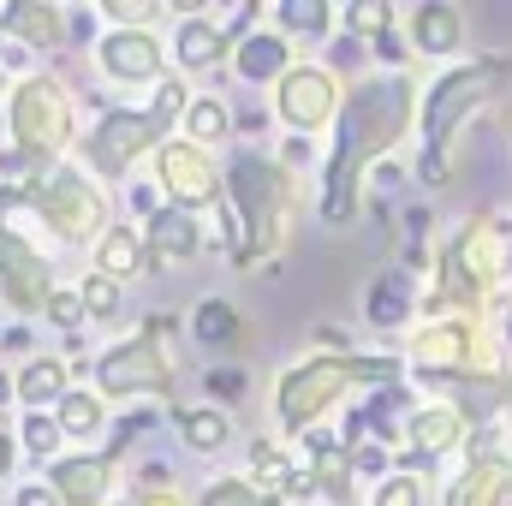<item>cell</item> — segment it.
<instances>
[{"label": "cell", "instance_id": "cell-1", "mask_svg": "<svg viewBox=\"0 0 512 506\" xmlns=\"http://www.w3.org/2000/svg\"><path fill=\"white\" fill-rule=\"evenodd\" d=\"M417 102L423 84L411 72H364L346 84V108L328 131L322 167H316V209L322 227H358L370 203V173L393 161L405 137H417Z\"/></svg>", "mask_w": 512, "mask_h": 506}, {"label": "cell", "instance_id": "cell-2", "mask_svg": "<svg viewBox=\"0 0 512 506\" xmlns=\"http://www.w3.org/2000/svg\"><path fill=\"white\" fill-rule=\"evenodd\" d=\"M298 197H304V173H292L274 149H233L227 155V197H221V256L239 274H262L268 262H280L292 221H298Z\"/></svg>", "mask_w": 512, "mask_h": 506}, {"label": "cell", "instance_id": "cell-3", "mask_svg": "<svg viewBox=\"0 0 512 506\" xmlns=\"http://www.w3.org/2000/svg\"><path fill=\"white\" fill-rule=\"evenodd\" d=\"M405 381V364L393 352H304L292 358L280 376L268 381V435L298 447L310 429H328L340 417L346 399L358 393H376V387H393Z\"/></svg>", "mask_w": 512, "mask_h": 506}, {"label": "cell", "instance_id": "cell-4", "mask_svg": "<svg viewBox=\"0 0 512 506\" xmlns=\"http://www.w3.org/2000/svg\"><path fill=\"white\" fill-rule=\"evenodd\" d=\"M512 280V239L495 215H465L429 256L423 274V322L429 316H471L489 322Z\"/></svg>", "mask_w": 512, "mask_h": 506}, {"label": "cell", "instance_id": "cell-5", "mask_svg": "<svg viewBox=\"0 0 512 506\" xmlns=\"http://www.w3.org/2000/svg\"><path fill=\"white\" fill-rule=\"evenodd\" d=\"M512 84V54H471L459 66H441L429 84H423V102H417V179L429 191H441L453 179V149L459 137L471 131V120L483 108L501 102V90Z\"/></svg>", "mask_w": 512, "mask_h": 506}, {"label": "cell", "instance_id": "cell-6", "mask_svg": "<svg viewBox=\"0 0 512 506\" xmlns=\"http://www.w3.org/2000/svg\"><path fill=\"white\" fill-rule=\"evenodd\" d=\"M179 376H185V322L173 310H149L137 322V334H120L114 346H102L90 364H84V381L108 399V405H185L179 393Z\"/></svg>", "mask_w": 512, "mask_h": 506}, {"label": "cell", "instance_id": "cell-7", "mask_svg": "<svg viewBox=\"0 0 512 506\" xmlns=\"http://www.w3.org/2000/svg\"><path fill=\"white\" fill-rule=\"evenodd\" d=\"M24 197V215H30V233L60 245V251H96L102 233L120 221V203L108 185H96L78 161H54L42 167L30 185H18Z\"/></svg>", "mask_w": 512, "mask_h": 506}, {"label": "cell", "instance_id": "cell-8", "mask_svg": "<svg viewBox=\"0 0 512 506\" xmlns=\"http://www.w3.org/2000/svg\"><path fill=\"white\" fill-rule=\"evenodd\" d=\"M0 143L24 149L36 167H54V161H72L78 143H84V102L78 90L60 78V72H30V78H12L6 96H0Z\"/></svg>", "mask_w": 512, "mask_h": 506}, {"label": "cell", "instance_id": "cell-9", "mask_svg": "<svg viewBox=\"0 0 512 506\" xmlns=\"http://www.w3.org/2000/svg\"><path fill=\"white\" fill-rule=\"evenodd\" d=\"M399 364L411 387H429V381H459V376H489V370H507V346L495 340L489 322H471V316H429L417 322L405 340H399Z\"/></svg>", "mask_w": 512, "mask_h": 506}, {"label": "cell", "instance_id": "cell-10", "mask_svg": "<svg viewBox=\"0 0 512 506\" xmlns=\"http://www.w3.org/2000/svg\"><path fill=\"white\" fill-rule=\"evenodd\" d=\"M173 131L161 126L143 102H120V108H102L90 126H84V143H78V167L96 179V185H108V191H120L137 179V167L143 161H155V149L167 143Z\"/></svg>", "mask_w": 512, "mask_h": 506}, {"label": "cell", "instance_id": "cell-11", "mask_svg": "<svg viewBox=\"0 0 512 506\" xmlns=\"http://www.w3.org/2000/svg\"><path fill=\"white\" fill-rule=\"evenodd\" d=\"M346 84L352 78H340L328 60H298L274 90H268V114H274V126L286 131V137H304V143H316V137H328L334 120H340V108H346Z\"/></svg>", "mask_w": 512, "mask_h": 506}, {"label": "cell", "instance_id": "cell-12", "mask_svg": "<svg viewBox=\"0 0 512 506\" xmlns=\"http://www.w3.org/2000/svg\"><path fill=\"white\" fill-rule=\"evenodd\" d=\"M149 179L161 191L167 209H185V215H221V197H227V155L215 149H197L191 137H167L149 161Z\"/></svg>", "mask_w": 512, "mask_h": 506}, {"label": "cell", "instance_id": "cell-13", "mask_svg": "<svg viewBox=\"0 0 512 506\" xmlns=\"http://www.w3.org/2000/svg\"><path fill=\"white\" fill-rule=\"evenodd\" d=\"M90 66L102 72L108 90H131V96H149L173 72L161 30H102V42L90 48Z\"/></svg>", "mask_w": 512, "mask_h": 506}, {"label": "cell", "instance_id": "cell-14", "mask_svg": "<svg viewBox=\"0 0 512 506\" xmlns=\"http://www.w3.org/2000/svg\"><path fill=\"white\" fill-rule=\"evenodd\" d=\"M477 441L471 417L441 405V399H417V411L405 417V435H399V453H393V471H429L453 453H465Z\"/></svg>", "mask_w": 512, "mask_h": 506}, {"label": "cell", "instance_id": "cell-15", "mask_svg": "<svg viewBox=\"0 0 512 506\" xmlns=\"http://www.w3.org/2000/svg\"><path fill=\"white\" fill-rule=\"evenodd\" d=\"M233 60V42L221 30L215 6H173V30H167V66L173 78H221Z\"/></svg>", "mask_w": 512, "mask_h": 506}, {"label": "cell", "instance_id": "cell-16", "mask_svg": "<svg viewBox=\"0 0 512 506\" xmlns=\"http://www.w3.org/2000/svg\"><path fill=\"white\" fill-rule=\"evenodd\" d=\"M54 262L42 251V239L30 233H6L0 227V310L12 316H42V304L54 298Z\"/></svg>", "mask_w": 512, "mask_h": 506}, {"label": "cell", "instance_id": "cell-17", "mask_svg": "<svg viewBox=\"0 0 512 506\" xmlns=\"http://www.w3.org/2000/svg\"><path fill=\"white\" fill-rule=\"evenodd\" d=\"M42 483L54 489L60 506H114L126 495V465L108 447H72L42 471Z\"/></svg>", "mask_w": 512, "mask_h": 506}, {"label": "cell", "instance_id": "cell-18", "mask_svg": "<svg viewBox=\"0 0 512 506\" xmlns=\"http://www.w3.org/2000/svg\"><path fill=\"white\" fill-rule=\"evenodd\" d=\"M441 506H512V453L501 447L495 429H483L465 447V465L447 477Z\"/></svg>", "mask_w": 512, "mask_h": 506}, {"label": "cell", "instance_id": "cell-19", "mask_svg": "<svg viewBox=\"0 0 512 506\" xmlns=\"http://www.w3.org/2000/svg\"><path fill=\"white\" fill-rule=\"evenodd\" d=\"M399 36H405L411 60L459 66L465 60V42H471V18L453 0H417V6H399Z\"/></svg>", "mask_w": 512, "mask_h": 506}, {"label": "cell", "instance_id": "cell-20", "mask_svg": "<svg viewBox=\"0 0 512 506\" xmlns=\"http://www.w3.org/2000/svg\"><path fill=\"white\" fill-rule=\"evenodd\" d=\"M143 251H149V274H179L215 251V239H209V221L185 209H155L143 221Z\"/></svg>", "mask_w": 512, "mask_h": 506}, {"label": "cell", "instance_id": "cell-21", "mask_svg": "<svg viewBox=\"0 0 512 506\" xmlns=\"http://www.w3.org/2000/svg\"><path fill=\"white\" fill-rule=\"evenodd\" d=\"M364 322L376 328V334H393V340H405L417 322H423V274L417 268H376V280H370V292H364Z\"/></svg>", "mask_w": 512, "mask_h": 506}, {"label": "cell", "instance_id": "cell-22", "mask_svg": "<svg viewBox=\"0 0 512 506\" xmlns=\"http://www.w3.org/2000/svg\"><path fill=\"white\" fill-rule=\"evenodd\" d=\"M0 36L18 42L36 60L66 54V6L60 0H6L0 6Z\"/></svg>", "mask_w": 512, "mask_h": 506}, {"label": "cell", "instance_id": "cell-23", "mask_svg": "<svg viewBox=\"0 0 512 506\" xmlns=\"http://www.w3.org/2000/svg\"><path fill=\"white\" fill-rule=\"evenodd\" d=\"M304 54H298V42H286L274 24H262V30H251L239 48H233V60H227V72L245 84V90H274L292 66H298Z\"/></svg>", "mask_w": 512, "mask_h": 506}, {"label": "cell", "instance_id": "cell-24", "mask_svg": "<svg viewBox=\"0 0 512 506\" xmlns=\"http://www.w3.org/2000/svg\"><path fill=\"white\" fill-rule=\"evenodd\" d=\"M12 387H18V411H54L78 387V364L60 352H36V358L12 364Z\"/></svg>", "mask_w": 512, "mask_h": 506}, {"label": "cell", "instance_id": "cell-25", "mask_svg": "<svg viewBox=\"0 0 512 506\" xmlns=\"http://www.w3.org/2000/svg\"><path fill=\"white\" fill-rule=\"evenodd\" d=\"M54 417H60V429H66L72 447H108V435H114V405H108L90 381H78V387L54 405Z\"/></svg>", "mask_w": 512, "mask_h": 506}, {"label": "cell", "instance_id": "cell-26", "mask_svg": "<svg viewBox=\"0 0 512 506\" xmlns=\"http://www.w3.org/2000/svg\"><path fill=\"white\" fill-rule=\"evenodd\" d=\"M167 423H173V435H179L197 459H215V453L233 447V411H221V405H209V399H197V405H173Z\"/></svg>", "mask_w": 512, "mask_h": 506}, {"label": "cell", "instance_id": "cell-27", "mask_svg": "<svg viewBox=\"0 0 512 506\" xmlns=\"http://www.w3.org/2000/svg\"><path fill=\"white\" fill-rule=\"evenodd\" d=\"M185 334H191L203 352H233V346L245 340V310H239L233 298L209 292V298H197V304H191V316H185Z\"/></svg>", "mask_w": 512, "mask_h": 506}, {"label": "cell", "instance_id": "cell-28", "mask_svg": "<svg viewBox=\"0 0 512 506\" xmlns=\"http://www.w3.org/2000/svg\"><path fill=\"white\" fill-rule=\"evenodd\" d=\"M90 268H96V274H108V280H120V286H131L137 274H149L143 227H137V221H114V227L102 233V245L90 251Z\"/></svg>", "mask_w": 512, "mask_h": 506}, {"label": "cell", "instance_id": "cell-29", "mask_svg": "<svg viewBox=\"0 0 512 506\" xmlns=\"http://www.w3.org/2000/svg\"><path fill=\"white\" fill-rule=\"evenodd\" d=\"M268 24L286 42H328V36H340V6L334 0H274Z\"/></svg>", "mask_w": 512, "mask_h": 506}, {"label": "cell", "instance_id": "cell-30", "mask_svg": "<svg viewBox=\"0 0 512 506\" xmlns=\"http://www.w3.org/2000/svg\"><path fill=\"white\" fill-rule=\"evenodd\" d=\"M12 435H18L24 465H36V477H42L54 459H66V453H72V441H66V429H60V417H54V411H18Z\"/></svg>", "mask_w": 512, "mask_h": 506}, {"label": "cell", "instance_id": "cell-31", "mask_svg": "<svg viewBox=\"0 0 512 506\" xmlns=\"http://www.w3.org/2000/svg\"><path fill=\"white\" fill-rule=\"evenodd\" d=\"M179 137H191L197 149H215V155H221V143H233V102L215 96V90H197L191 108H185Z\"/></svg>", "mask_w": 512, "mask_h": 506}, {"label": "cell", "instance_id": "cell-32", "mask_svg": "<svg viewBox=\"0 0 512 506\" xmlns=\"http://www.w3.org/2000/svg\"><path fill=\"white\" fill-rule=\"evenodd\" d=\"M292 471H298V459L286 453V441L256 435V441H251V459H245V477L256 483V495H262V501H268V495H286Z\"/></svg>", "mask_w": 512, "mask_h": 506}, {"label": "cell", "instance_id": "cell-33", "mask_svg": "<svg viewBox=\"0 0 512 506\" xmlns=\"http://www.w3.org/2000/svg\"><path fill=\"white\" fill-rule=\"evenodd\" d=\"M387 30H399V6L393 0H346L340 6V36H352V42H382Z\"/></svg>", "mask_w": 512, "mask_h": 506}, {"label": "cell", "instance_id": "cell-34", "mask_svg": "<svg viewBox=\"0 0 512 506\" xmlns=\"http://www.w3.org/2000/svg\"><path fill=\"white\" fill-rule=\"evenodd\" d=\"M78 298H84V316H90L96 328H114V322L126 316V286L108 280V274H96V268L78 274Z\"/></svg>", "mask_w": 512, "mask_h": 506}, {"label": "cell", "instance_id": "cell-35", "mask_svg": "<svg viewBox=\"0 0 512 506\" xmlns=\"http://www.w3.org/2000/svg\"><path fill=\"white\" fill-rule=\"evenodd\" d=\"M96 12H102L108 30H161V24H173V6H161V0H96Z\"/></svg>", "mask_w": 512, "mask_h": 506}, {"label": "cell", "instance_id": "cell-36", "mask_svg": "<svg viewBox=\"0 0 512 506\" xmlns=\"http://www.w3.org/2000/svg\"><path fill=\"white\" fill-rule=\"evenodd\" d=\"M191 96H197V90H191L185 78H173V72H167V78H161V84H155V90L143 96V108H149V114H155L161 126L179 137V126H185V108H191Z\"/></svg>", "mask_w": 512, "mask_h": 506}, {"label": "cell", "instance_id": "cell-37", "mask_svg": "<svg viewBox=\"0 0 512 506\" xmlns=\"http://www.w3.org/2000/svg\"><path fill=\"white\" fill-rule=\"evenodd\" d=\"M364 506H429V471H387Z\"/></svg>", "mask_w": 512, "mask_h": 506}, {"label": "cell", "instance_id": "cell-38", "mask_svg": "<svg viewBox=\"0 0 512 506\" xmlns=\"http://www.w3.org/2000/svg\"><path fill=\"white\" fill-rule=\"evenodd\" d=\"M203 393H209V405L233 411V405L251 393V370H245V364H233V370H227V364H209V370H203Z\"/></svg>", "mask_w": 512, "mask_h": 506}, {"label": "cell", "instance_id": "cell-39", "mask_svg": "<svg viewBox=\"0 0 512 506\" xmlns=\"http://www.w3.org/2000/svg\"><path fill=\"white\" fill-rule=\"evenodd\" d=\"M191 506H262V495H256V483L239 471V477H209L203 489H197V501Z\"/></svg>", "mask_w": 512, "mask_h": 506}, {"label": "cell", "instance_id": "cell-40", "mask_svg": "<svg viewBox=\"0 0 512 506\" xmlns=\"http://www.w3.org/2000/svg\"><path fill=\"white\" fill-rule=\"evenodd\" d=\"M42 322H48V328H60V334H84V328H90V316H84L78 286H54V298L42 304Z\"/></svg>", "mask_w": 512, "mask_h": 506}, {"label": "cell", "instance_id": "cell-41", "mask_svg": "<svg viewBox=\"0 0 512 506\" xmlns=\"http://www.w3.org/2000/svg\"><path fill=\"white\" fill-rule=\"evenodd\" d=\"M102 12L96 6H66V48H96L102 42Z\"/></svg>", "mask_w": 512, "mask_h": 506}, {"label": "cell", "instance_id": "cell-42", "mask_svg": "<svg viewBox=\"0 0 512 506\" xmlns=\"http://www.w3.org/2000/svg\"><path fill=\"white\" fill-rule=\"evenodd\" d=\"M114 506H191V501H185V489H173V483H126V495Z\"/></svg>", "mask_w": 512, "mask_h": 506}, {"label": "cell", "instance_id": "cell-43", "mask_svg": "<svg viewBox=\"0 0 512 506\" xmlns=\"http://www.w3.org/2000/svg\"><path fill=\"white\" fill-rule=\"evenodd\" d=\"M0 352H6V358H18V364H24V358H36V352H42V346H36V334H30V328H24V322H12V328H0Z\"/></svg>", "mask_w": 512, "mask_h": 506}, {"label": "cell", "instance_id": "cell-44", "mask_svg": "<svg viewBox=\"0 0 512 506\" xmlns=\"http://www.w3.org/2000/svg\"><path fill=\"white\" fill-rule=\"evenodd\" d=\"M6 506H60V501H54V489L42 477H24V483H12V501Z\"/></svg>", "mask_w": 512, "mask_h": 506}, {"label": "cell", "instance_id": "cell-45", "mask_svg": "<svg viewBox=\"0 0 512 506\" xmlns=\"http://www.w3.org/2000/svg\"><path fill=\"white\" fill-rule=\"evenodd\" d=\"M126 209H131V215H143V221H149L155 209H167V203H161V191H155V179H149V185H131V191H126Z\"/></svg>", "mask_w": 512, "mask_h": 506}, {"label": "cell", "instance_id": "cell-46", "mask_svg": "<svg viewBox=\"0 0 512 506\" xmlns=\"http://www.w3.org/2000/svg\"><path fill=\"white\" fill-rule=\"evenodd\" d=\"M18 465H24V453H18V435H12V429H0V489L18 477Z\"/></svg>", "mask_w": 512, "mask_h": 506}, {"label": "cell", "instance_id": "cell-47", "mask_svg": "<svg viewBox=\"0 0 512 506\" xmlns=\"http://www.w3.org/2000/svg\"><path fill=\"white\" fill-rule=\"evenodd\" d=\"M18 423V387H12V364H0V429Z\"/></svg>", "mask_w": 512, "mask_h": 506}, {"label": "cell", "instance_id": "cell-48", "mask_svg": "<svg viewBox=\"0 0 512 506\" xmlns=\"http://www.w3.org/2000/svg\"><path fill=\"white\" fill-rule=\"evenodd\" d=\"M262 506H292V501H280V495H268V501H262Z\"/></svg>", "mask_w": 512, "mask_h": 506}, {"label": "cell", "instance_id": "cell-49", "mask_svg": "<svg viewBox=\"0 0 512 506\" xmlns=\"http://www.w3.org/2000/svg\"><path fill=\"white\" fill-rule=\"evenodd\" d=\"M501 227H507V239H512V221H501Z\"/></svg>", "mask_w": 512, "mask_h": 506}, {"label": "cell", "instance_id": "cell-50", "mask_svg": "<svg viewBox=\"0 0 512 506\" xmlns=\"http://www.w3.org/2000/svg\"><path fill=\"white\" fill-rule=\"evenodd\" d=\"M0 96H6V78H0Z\"/></svg>", "mask_w": 512, "mask_h": 506}]
</instances>
